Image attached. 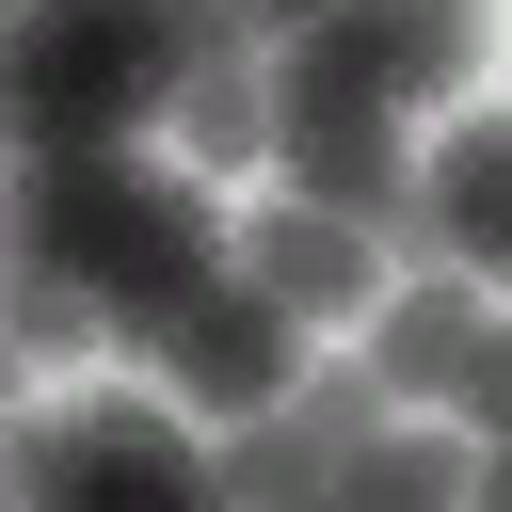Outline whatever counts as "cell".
I'll list each match as a JSON object with an SVG mask.
<instances>
[{
	"label": "cell",
	"instance_id": "1",
	"mask_svg": "<svg viewBox=\"0 0 512 512\" xmlns=\"http://www.w3.org/2000/svg\"><path fill=\"white\" fill-rule=\"evenodd\" d=\"M0 240L32 272H80L112 352H144L208 272H224V208L192 160H144V144H48V160H0ZM0 256V272H16Z\"/></svg>",
	"mask_w": 512,
	"mask_h": 512
},
{
	"label": "cell",
	"instance_id": "2",
	"mask_svg": "<svg viewBox=\"0 0 512 512\" xmlns=\"http://www.w3.org/2000/svg\"><path fill=\"white\" fill-rule=\"evenodd\" d=\"M160 96H176L160 0H0V160L128 144L160 128Z\"/></svg>",
	"mask_w": 512,
	"mask_h": 512
},
{
	"label": "cell",
	"instance_id": "3",
	"mask_svg": "<svg viewBox=\"0 0 512 512\" xmlns=\"http://www.w3.org/2000/svg\"><path fill=\"white\" fill-rule=\"evenodd\" d=\"M496 0H336L272 32V96H352V112H464L480 96Z\"/></svg>",
	"mask_w": 512,
	"mask_h": 512
},
{
	"label": "cell",
	"instance_id": "4",
	"mask_svg": "<svg viewBox=\"0 0 512 512\" xmlns=\"http://www.w3.org/2000/svg\"><path fill=\"white\" fill-rule=\"evenodd\" d=\"M64 480H144V496H208V448L176 400L144 384H80V400H16L0 416V496H64Z\"/></svg>",
	"mask_w": 512,
	"mask_h": 512
},
{
	"label": "cell",
	"instance_id": "5",
	"mask_svg": "<svg viewBox=\"0 0 512 512\" xmlns=\"http://www.w3.org/2000/svg\"><path fill=\"white\" fill-rule=\"evenodd\" d=\"M368 384H384V400H448V416L480 432V416H496V304H480V272L368 288Z\"/></svg>",
	"mask_w": 512,
	"mask_h": 512
},
{
	"label": "cell",
	"instance_id": "6",
	"mask_svg": "<svg viewBox=\"0 0 512 512\" xmlns=\"http://www.w3.org/2000/svg\"><path fill=\"white\" fill-rule=\"evenodd\" d=\"M144 368L176 384V400H208V416H256V400H288V368H304V320L272 304V288H240V272H208L160 336H144Z\"/></svg>",
	"mask_w": 512,
	"mask_h": 512
},
{
	"label": "cell",
	"instance_id": "7",
	"mask_svg": "<svg viewBox=\"0 0 512 512\" xmlns=\"http://www.w3.org/2000/svg\"><path fill=\"white\" fill-rule=\"evenodd\" d=\"M272 192H304V208H336V224H400L416 208V144H400V112H352V96H272Z\"/></svg>",
	"mask_w": 512,
	"mask_h": 512
},
{
	"label": "cell",
	"instance_id": "8",
	"mask_svg": "<svg viewBox=\"0 0 512 512\" xmlns=\"http://www.w3.org/2000/svg\"><path fill=\"white\" fill-rule=\"evenodd\" d=\"M224 272H240V288H272L288 320H368L384 240H368V224H336V208H304V192H256V224H224Z\"/></svg>",
	"mask_w": 512,
	"mask_h": 512
},
{
	"label": "cell",
	"instance_id": "9",
	"mask_svg": "<svg viewBox=\"0 0 512 512\" xmlns=\"http://www.w3.org/2000/svg\"><path fill=\"white\" fill-rule=\"evenodd\" d=\"M384 256H416V272H496V112H480V96L448 112V144H432L416 208L384 224Z\"/></svg>",
	"mask_w": 512,
	"mask_h": 512
},
{
	"label": "cell",
	"instance_id": "10",
	"mask_svg": "<svg viewBox=\"0 0 512 512\" xmlns=\"http://www.w3.org/2000/svg\"><path fill=\"white\" fill-rule=\"evenodd\" d=\"M160 128H176V160H192V176H256V160H272V48L192 64V80L160 96Z\"/></svg>",
	"mask_w": 512,
	"mask_h": 512
},
{
	"label": "cell",
	"instance_id": "11",
	"mask_svg": "<svg viewBox=\"0 0 512 512\" xmlns=\"http://www.w3.org/2000/svg\"><path fill=\"white\" fill-rule=\"evenodd\" d=\"M464 480H480V432H400V416H368L320 464V496H368V512H448Z\"/></svg>",
	"mask_w": 512,
	"mask_h": 512
},
{
	"label": "cell",
	"instance_id": "12",
	"mask_svg": "<svg viewBox=\"0 0 512 512\" xmlns=\"http://www.w3.org/2000/svg\"><path fill=\"white\" fill-rule=\"evenodd\" d=\"M320 432L288 416V400H256V416H224V448H208V496H320Z\"/></svg>",
	"mask_w": 512,
	"mask_h": 512
},
{
	"label": "cell",
	"instance_id": "13",
	"mask_svg": "<svg viewBox=\"0 0 512 512\" xmlns=\"http://www.w3.org/2000/svg\"><path fill=\"white\" fill-rule=\"evenodd\" d=\"M0 336H16L32 368H96V352H112V320H96V288H80V272H32V256L0 272Z\"/></svg>",
	"mask_w": 512,
	"mask_h": 512
},
{
	"label": "cell",
	"instance_id": "14",
	"mask_svg": "<svg viewBox=\"0 0 512 512\" xmlns=\"http://www.w3.org/2000/svg\"><path fill=\"white\" fill-rule=\"evenodd\" d=\"M304 16H336V0H240V32L272 48V32H304Z\"/></svg>",
	"mask_w": 512,
	"mask_h": 512
},
{
	"label": "cell",
	"instance_id": "15",
	"mask_svg": "<svg viewBox=\"0 0 512 512\" xmlns=\"http://www.w3.org/2000/svg\"><path fill=\"white\" fill-rule=\"evenodd\" d=\"M16 400H32V352H16V336H0V416H16Z\"/></svg>",
	"mask_w": 512,
	"mask_h": 512
},
{
	"label": "cell",
	"instance_id": "16",
	"mask_svg": "<svg viewBox=\"0 0 512 512\" xmlns=\"http://www.w3.org/2000/svg\"><path fill=\"white\" fill-rule=\"evenodd\" d=\"M0 256H16V240H0Z\"/></svg>",
	"mask_w": 512,
	"mask_h": 512
}]
</instances>
